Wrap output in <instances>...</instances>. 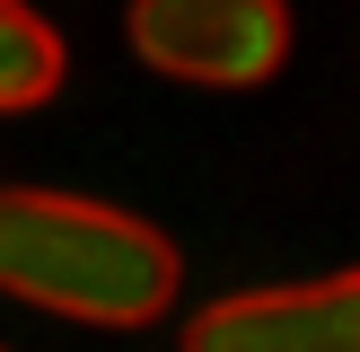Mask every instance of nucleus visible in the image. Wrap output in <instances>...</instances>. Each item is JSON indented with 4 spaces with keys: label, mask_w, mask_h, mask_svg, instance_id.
I'll use <instances>...</instances> for the list:
<instances>
[{
    "label": "nucleus",
    "mask_w": 360,
    "mask_h": 352,
    "mask_svg": "<svg viewBox=\"0 0 360 352\" xmlns=\"http://www.w3.org/2000/svg\"><path fill=\"white\" fill-rule=\"evenodd\" d=\"M176 282H185L176 246L132 211L88 203V194H44V185L0 194V291L27 308L132 334L176 308Z\"/></svg>",
    "instance_id": "f257e3e1"
},
{
    "label": "nucleus",
    "mask_w": 360,
    "mask_h": 352,
    "mask_svg": "<svg viewBox=\"0 0 360 352\" xmlns=\"http://www.w3.org/2000/svg\"><path fill=\"white\" fill-rule=\"evenodd\" d=\"M132 53L185 88H255L290 62V0H132Z\"/></svg>",
    "instance_id": "f03ea898"
},
{
    "label": "nucleus",
    "mask_w": 360,
    "mask_h": 352,
    "mask_svg": "<svg viewBox=\"0 0 360 352\" xmlns=\"http://www.w3.org/2000/svg\"><path fill=\"white\" fill-rule=\"evenodd\" d=\"M185 352H360V264L281 291H229L185 326Z\"/></svg>",
    "instance_id": "7ed1b4c3"
},
{
    "label": "nucleus",
    "mask_w": 360,
    "mask_h": 352,
    "mask_svg": "<svg viewBox=\"0 0 360 352\" xmlns=\"http://www.w3.org/2000/svg\"><path fill=\"white\" fill-rule=\"evenodd\" d=\"M53 88H62V35L27 0H0V115H27Z\"/></svg>",
    "instance_id": "20e7f679"
}]
</instances>
